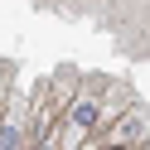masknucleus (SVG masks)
<instances>
[{"label": "nucleus", "instance_id": "nucleus-4", "mask_svg": "<svg viewBox=\"0 0 150 150\" xmlns=\"http://www.w3.org/2000/svg\"><path fill=\"white\" fill-rule=\"evenodd\" d=\"M131 102H136V97H131V87H126V82H111V78H107V87H102V102H97V131L107 126V121H116L121 111L131 107Z\"/></svg>", "mask_w": 150, "mask_h": 150}, {"label": "nucleus", "instance_id": "nucleus-2", "mask_svg": "<svg viewBox=\"0 0 150 150\" xmlns=\"http://www.w3.org/2000/svg\"><path fill=\"white\" fill-rule=\"evenodd\" d=\"M29 121H34V102L24 92H15V82H10V97L0 111V150H29V140H34Z\"/></svg>", "mask_w": 150, "mask_h": 150}, {"label": "nucleus", "instance_id": "nucleus-5", "mask_svg": "<svg viewBox=\"0 0 150 150\" xmlns=\"http://www.w3.org/2000/svg\"><path fill=\"white\" fill-rule=\"evenodd\" d=\"M5 97H10V68L0 63V111H5Z\"/></svg>", "mask_w": 150, "mask_h": 150}, {"label": "nucleus", "instance_id": "nucleus-6", "mask_svg": "<svg viewBox=\"0 0 150 150\" xmlns=\"http://www.w3.org/2000/svg\"><path fill=\"white\" fill-rule=\"evenodd\" d=\"M102 150H145V145H102Z\"/></svg>", "mask_w": 150, "mask_h": 150}, {"label": "nucleus", "instance_id": "nucleus-1", "mask_svg": "<svg viewBox=\"0 0 150 150\" xmlns=\"http://www.w3.org/2000/svg\"><path fill=\"white\" fill-rule=\"evenodd\" d=\"M78 82H82V73H73V68H58L53 78H44L39 87H34V121H29V131H34V140H44V145H53V126L63 121V111H68V102H73V92H78Z\"/></svg>", "mask_w": 150, "mask_h": 150}, {"label": "nucleus", "instance_id": "nucleus-3", "mask_svg": "<svg viewBox=\"0 0 150 150\" xmlns=\"http://www.w3.org/2000/svg\"><path fill=\"white\" fill-rule=\"evenodd\" d=\"M97 140L102 145H150V111L140 107V102H131L116 121H107V126L97 131Z\"/></svg>", "mask_w": 150, "mask_h": 150}]
</instances>
